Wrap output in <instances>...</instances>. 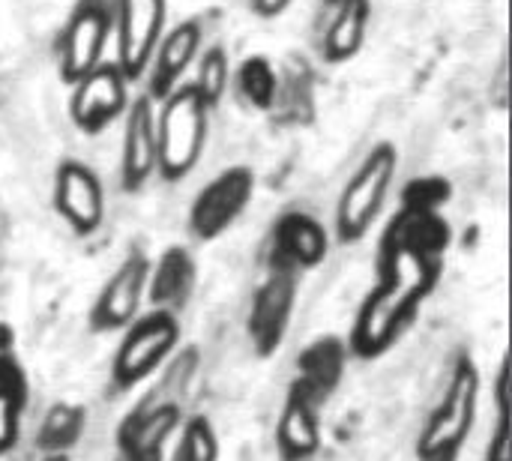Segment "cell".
I'll use <instances>...</instances> for the list:
<instances>
[{
	"label": "cell",
	"mask_w": 512,
	"mask_h": 461,
	"mask_svg": "<svg viewBox=\"0 0 512 461\" xmlns=\"http://www.w3.org/2000/svg\"><path fill=\"white\" fill-rule=\"evenodd\" d=\"M450 183L441 177L411 180L402 207L387 222L378 243V279L357 309L348 354L360 360L384 357L417 321L426 300L438 291L453 228L441 207Z\"/></svg>",
	"instance_id": "1"
},
{
	"label": "cell",
	"mask_w": 512,
	"mask_h": 461,
	"mask_svg": "<svg viewBox=\"0 0 512 461\" xmlns=\"http://www.w3.org/2000/svg\"><path fill=\"white\" fill-rule=\"evenodd\" d=\"M198 363V351L186 348L159 369L162 378L156 381V387H150L147 396H141L138 405L126 411L114 432L117 461H165L171 438L186 420V399Z\"/></svg>",
	"instance_id": "2"
},
{
	"label": "cell",
	"mask_w": 512,
	"mask_h": 461,
	"mask_svg": "<svg viewBox=\"0 0 512 461\" xmlns=\"http://www.w3.org/2000/svg\"><path fill=\"white\" fill-rule=\"evenodd\" d=\"M480 366L468 351H459L450 369L447 390L441 402L432 408L420 438L417 459L420 461H459L480 411Z\"/></svg>",
	"instance_id": "3"
},
{
	"label": "cell",
	"mask_w": 512,
	"mask_h": 461,
	"mask_svg": "<svg viewBox=\"0 0 512 461\" xmlns=\"http://www.w3.org/2000/svg\"><path fill=\"white\" fill-rule=\"evenodd\" d=\"M210 105L201 99L195 84H177L156 114V174L165 183L186 180L207 147Z\"/></svg>",
	"instance_id": "4"
},
{
	"label": "cell",
	"mask_w": 512,
	"mask_h": 461,
	"mask_svg": "<svg viewBox=\"0 0 512 461\" xmlns=\"http://www.w3.org/2000/svg\"><path fill=\"white\" fill-rule=\"evenodd\" d=\"M399 174V150L393 141L375 144L357 171L348 177L336 201L333 231L339 243H360L387 207L393 180Z\"/></svg>",
	"instance_id": "5"
},
{
	"label": "cell",
	"mask_w": 512,
	"mask_h": 461,
	"mask_svg": "<svg viewBox=\"0 0 512 461\" xmlns=\"http://www.w3.org/2000/svg\"><path fill=\"white\" fill-rule=\"evenodd\" d=\"M180 345V318L165 309H150L123 327V339L111 360V384L117 390H135L153 378Z\"/></svg>",
	"instance_id": "6"
},
{
	"label": "cell",
	"mask_w": 512,
	"mask_h": 461,
	"mask_svg": "<svg viewBox=\"0 0 512 461\" xmlns=\"http://www.w3.org/2000/svg\"><path fill=\"white\" fill-rule=\"evenodd\" d=\"M114 33V0H75L57 39V72L63 84H75L105 60Z\"/></svg>",
	"instance_id": "7"
},
{
	"label": "cell",
	"mask_w": 512,
	"mask_h": 461,
	"mask_svg": "<svg viewBox=\"0 0 512 461\" xmlns=\"http://www.w3.org/2000/svg\"><path fill=\"white\" fill-rule=\"evenodd\" d=\"M255 198V171L249 165H231L219 171L189 204V234L201 243H213L228 234Z\"/></svg>",
	"instance_id": "8"
},
{
	"label": "cell",
	"mask_w": 512,
	"mask_h": 461,
	"mask_svg": "<svg viewBox=\"0 0 512 461\" xmlns=\"http://www.w3.org/2000/svg\"><path fill=\"white\" fill-rule=\"evenodd\" d=\"M297 294H300L297 273L267 267V276L255 288L246 315V336L261 360H270L285 345L297 309Z\"/></svg>",
	"instance_id": "9"
},
{
	"label": "cell",
	"mask_w": 512,
	"mask_h": 461,
	"mask_svg": "<svg viewBox=\"0 0 512 461\" xmlns=\"http://www.w3.org/2000/svg\"><path fill=\"white\" fill-rule=\"evenodd\" d=\"M147 276H150V255L144 249H129L126 258L114 267V273L99 288L87 324L93 333H120L129 327L144 303L147 294Z\"/></svg>",
	"instance_id": "10"
},
{
	"label": "cell",
	"mask_w": 512,
	"mask_h": 461,
	"mask_svg": "<svg viewBox=\"0 0 512 461\" xmlns=\"http://www.w3.org/2000/svg\"><path fill=\"white\" fill-rule=\"evenodd\" d=\"M168 0H114V30H117V66L126 81L144 78L153 51L165 33Z\"/></svg>",
	"instance_id": "11"
},
{
	"label": "cell",
	"mask_w": 512,
	"mask_h": 461,
	"mask_svg": "<svg viewBox=\"0 0 512 461\" xmlns=\"http://www.w3.org/2000/svg\"><path fill=\"white\" fill-rule=\"evenodd\" d=\"M129 81L114 60H102L84 78L72 84L69 117L78 132L99 135L117 123L129 108Z\"/></svg>",
	"instance_id": "12"
},
{
	"label": "cell",
	"mask_w": 512,
	"mask_h": 461,
	"mask_svg": "<svg viewBox=\"0 0 512 461\" xmlns=\"http://www.w3.org/2000/svg\"><path fill=\"white\" fill-rule=\"evenodd\" d=\"M51 207L75 237H93L105 222L102 177L81 159H63L54 168Z\"/></svg>",
	"instance_id": "13"
},
{
	"label": "cell",
	"mask_w": 512,
	"mask_h": 461,
	"mask_svg": "<svg viewBox=\"0 0 512 461\" xmlns=\"http://www.w3.org/2000/svg\"><path fill=\"white\" fill-rule=\"evenodd\" d=\"M330 255V231L306 210H288L273 222L267 267L306 273L327 261Z\"/></svg>",
	"instance_id": "14"
},
{
	"label": "cell",
	"mask_w": 512,
	"mask_h": 461,
	"mask_svg": "<svg viewBox=\"0 0 512 461\" xmlns=\"http://www.w3.org/2000/svg\"><path fill=\"white\" fill-rule=\"evenodd\" d=\"M123 144H120V189L138 192L156 174V105L150 96H138L126 108Z\"/></svg>",
	"instance_id": "15"
},
{
	"label": "cell",
	"mask_w": 512,
	"mask_h": 461,
	"mask_svg": "<svg viewBox=\"0 0 512 461\" xmlns=\"http://www.w3.org/2000/svg\"><path fill=\"white\" fill-rule=\"evenodd\" d=\"M201 42H204V27L198 18H186L180 24H174L168 33H162L153 60L147 66V93L153 102H162L186 75V69L198 60L201 54Z\"/></svg>",
	"instance_id": "16"
},
{
	"label": "cell",
	"mask_w": 512,
	"mask_h": 461,
	"mask_svg": "<svg viewBox=\"0 0 512 461\" xmlns=\"http://www.w3.org/2000/svg\"><path fill=\"white\" fill-rule=\"evenodd\" d=\"M348 345L339 336H318L309 342L297 357V375L291 387L306 393L315 405H327L330 396L339 390L345 369H348Z\"/></svg>",
	"instance_id": "17"
},
{
	"label": "cell",
	"mask_w": 512,
	"mask_h": 461,
	"mask_svg": "<svg viewBox=\"0 0 512 461\" xmlns=\"http://www.w3.org/2000/svg\"><path fill=\"white\" fill-rule=\"evenodd\" d=\"M195 288H198V261L186 246L174 243L156 258V264L150 261L147 294H144L150 309H165L180 315L189 306Z\"/></svg>",
	"instance_id": "18"
},
{
	"label": "cell",
	"mask_w": 512,
	"mask_h": 461,
	"mask_svg": "<svg viewBox=\"0 0 512 461\" xmlns=\"http://www.w3.org/2000/svg\"><path fill=\"white\" fill-rule=\"evenodd\" d=\"M324 9L330 18L321 33V60L330 66L354 60L369 33L372 0H324Z\"/></svg>",
	"instance_id": "19"
},
{
	"label": "cell",
	"mask_w": 512,
	"mask_h": 461,
	"mask_svg": "<svg viewBox=\"0 0 512 461\" xmlns=\"http://www.w3.org/2000/svg\"><path fill=\"white\" fill-rule=\"evenodd\" d=\"M321 405L297 387H288L282 414L276 420V453L282 461H309L321 450Z\"/></svg>",
	"instance_id": "20"
},
{
	"label": "cell",
	"mask_w": 512,
	"mask_h": 461,
	"mask_svg": "<svg viewBox=\"0 0 512 461\" xmlns=\"http://www.w3.org/2000/svg\"><path fill=\"white\" fill-rule=\"evenodd\" d=\"M30 399V381L15 354L0 351V459L15 450Z\"/></svg>",
	"instance_id": "21"
},
{
	"label": "cell",
	"mask_w": 512,
	"mask_h": 461,
	"mask_svg": "<svg viewBox=\"0 0 512 461\" xmlns=\"http://www.w3.org/2000/svg\"><path fill=\"white\" fill-rule=\"evenodd\" d=\"M84 432H87V408L78 402H54L39 420L36 450L42 456H57V453L72 456Z\"/></svg>",
	"instance_id": "22"
},
{
	"label": "cell",
	"mask_w": 512,
	"mask_h": 461,
	"mask_svg": "<svg viewBox=\"0 0 512 461\" xmlns=\"http://www.w3.org/2000/svg\"><path fill=\"white\" fill-rule=\"evenodd\" d=\"M237 96L255 108V111H270L276 102V90H279V72L273 66V60L267 54H249L240 60L237 72L231 75Z\"/></svg>",
	"instance_id": "23"
},
{
	"label": "cell",
	"mask_w": 512,
	"mask_h": 461,
	"mask_svg": "<svg viewBox=\"0 0 512 461\" xmlns=\"http://www.w3.org/2000/svg\"><path fill=\"white\" fill-rule=\"evenodd\" d=\"M492 396H495V426L489 435V447L483 461H512V372H510V354L501 357L495 384H492Z\"/></svg>",
	"instance_id": "24"
},
{
	"label": "cell",
	"mask_w": 512,
	"mask_h": 461,
	"mask_svg": "<svg viewBox=\"0 0 512 461\" xmlns=\"http://www.w3.org/2000/svg\"><path fill=\"white\" fill-rule=\"evenodd\" d=\"M219 456H222V447H219V435L213 423L201 414H192L183 420L168 461H219Z\"/></svg>",
	"instance_id": "25"
},
{
	"label": "cell",
	"mask_w": 512,
	"mask_h": 461,
	"mask_svg": "<svg viewBox=\"0 0 512 461\" xmlns=\"http://www.w3.org/2000/svg\"><path fill=\"white\" fill-rule=\"evenodd\" d=\"M192 84L201 93V99L210 105V111L222 102L231 84V60L222 45H210L207 51L198 54V75Z\"/></svg>",
	"instance_id": "26"
},
{
	"label": "cell",
	"mask_w": 512,
	"mask_h": 461,
	"mask_svg": "<svg viewBox=\"0 0 512 461\" xmlns=\"http://www.w3.org/2000/svg\"><path fill=\"white\" fill-rule=\"evenodd\" d=\"M297 0H249L252 15H258L261 21H273L279 15H285Z\"/></svg>",
	"instance_id": "27"
},
{
	"label": "cell",
	"mask_w": 512,
	"mask_h": 461,
	"mask_svg": "<svg viewBox=\"0 0 512 461\" xmlns=\"http://www.w3.org/2000/svg\"><path fill=\"white\" fill-rule=\"evenodd\" d=\"M42 461H72V456H66V453H57V456H42Z\"/></svg>",
	"instance_id": "28"
}]
</instances>
